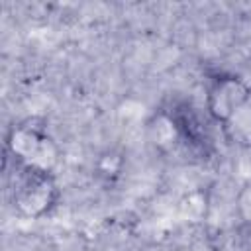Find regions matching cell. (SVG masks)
Returning a JSON list of instances; mask_svg holds the SVG:
<instances>
[{"label":"cell","mask_w":251,"mask_h":251,"mask_svg":"<svg viewBox=\"0 0 251 251\" xmlns=\"http://www.w3.org/2000/svg\"><path fill=\"white\" fill-rule=\"evenodd\" d=\"M61 190L53 173L18 165L12 180V206L27 220H39L59 204Z\"/></svg>","instance_id":"1"},{"label":"cell","mask_w":251,"mask_h":251,"mask_svg":"<svg viewBox=\"0 0 251 251\" xmlns=\"http://www.w3.org/2000/svg\"><path fill=\"white\" fill-rule=\"evenodd\" d=\"M6 151L12 155L16 165L33 167L39 171L53 173L59 163V147L43 126L33 122H22L14 126L6 135Z\"/></svg>","instance_id":"2"},{"label":"cell","mask_w":251,"mask_h":251,"mask_svg":"<svg viewBox=\"0 0 251 251\" xmlns=\"http://www.w3.org/2000/svg\"><path fill=\"white\" fill-rule=\"evenodd\" d=\"M251 86L235 75H218L206 86V112L208 116L226 126L247 102Z\"/></svg>","instance_id":"3"},{"label":"cell","mask_w":251,"mask_h":251,"mask_svg":"<svg viewBox=\"0 0 251 251\" xmlns=\"http://www.w3.org/2000/svg\"><path fill=\"white\" fill-rule=\"evenodd\" d=\"M182 137V129L178 122L165 110L153 114L147 122V139L157 151H173Z\"/></svg>","instance_id":"4"},{"label":"cell","mask_w":251,"mask_h":251,"mask_svg":"<svg viewBox=\"0 0 251 251\" xmlns=\"http://www.w3.org/2000/svg\"><path fill=\"white\" fill-rule=\"evenodd\" d=\"M210 212V196L206 190H190L178 200V216L184 222L200 224L208 218Z\"/></svg>","instance_id":"5"},{"label":"cell","mask_w":251,"mask_h":251,"mask_svg":"<svg viewBox=\"0 0 251 251\" xmlns=\"http://www.w3.org/2000/svg\"><path fill=\"white\" fill-rule=\"evenodd\" d=\"M226 135L241 147H251V94L243 108L224 126Z\"/></svg>","instance_id":"6"},{"label":"cell","mask_w":251,"mask_h":251,"mask_svg":"<svg viewBox=\"0 0 251 251\" xmlns=\"http://www.w3.org/2000/svg\"><path fill=\"white\" fill-rule=\"evenodd\" d=\"M94 171H96V175H98L100 178H104V180H116V178L122 175V171H124V155L118 153V151H114V149L104 151V153L96 159Z\"/></svg>","instance_id":"7"},{"label":"cell","mask_w":251,"mask_h":251,"mask_svg":"<svg viewBox=\"0 0 251 251\" xmlns=\"http://www.w3.org/2000/svg\"><path fill=\"white\" fill-rule=\"evenodd\" d=\"M235 214L243 226H251V180L243 182L235 194Z\"/></svg>","instance_id":"8"}]
</instances>
